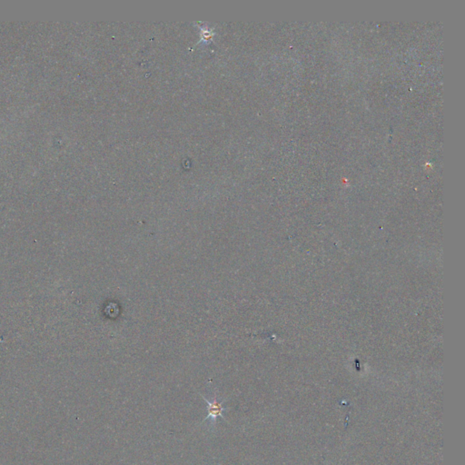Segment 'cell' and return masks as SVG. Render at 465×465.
<instances>
[{"label":"cell","instance_id":"cell-1","mask_svg":"<svg viewBox=\"0 0 465 465\" xmlns=\"http://www.w3.org/2000/svg\"><path fill=\"white\" fill-rule=\"evenodd\" d=\"M202 397L204 400V402H206V404H208V407H206L208 416L204 418L203 423L206 420H210L211 421L210 423H211L213 428H215V426L217 425L218 417H221L223 419H225V417L223 415L226 411V407L224 406V403L226 402V400L220 401L217 398V393H215V395H214V397H213L211 401L208 400V398L204 397L203 395H202Z\"/></svg>","mask_w":465,"mask_h":465}]
</instances>
